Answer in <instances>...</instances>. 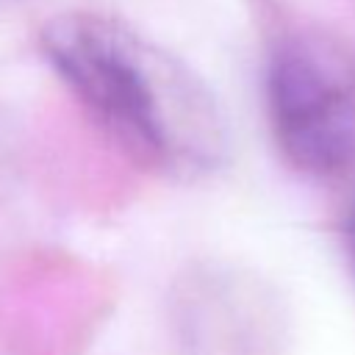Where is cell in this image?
I'll return each instance as SVG.
<instances>
[{"mask_svg":"<svg viewBox=\"0 0 355 355\" xmlns=\"http://www.w3.org/2000/svg\"><path fill=\"white\" fill-rule=\"evenodd\" d=\"M42 50L69 92L136 158L183 180L227 161L230 128L214 89L180 55L122 19L61 14L42 28Z\"/></svg>","mask_w":355,"mask_h":355,"instance_id":"6da1fadb","label":"cell"},{"mask_svg":"<svg viewBox=\"0 0 355 355\" xmlns=\"http://www.w3.org/2000/svg\"><path fill=\"white\" fill-rule=\"evenodd\" d=\"M266 111L283 155L313 175L355 166V44L330 33L280 42L266 67Z\"/></svg>","mask_w":355,"mask_h":355,"instance_id":"7a4b0ae2","label":"cell"},{"mask_svg":"<svg viewBox=\"0 0 355 355\" xmlns=\"http://www.w3.org/2000/svg\"><path fill=\"white\" fill-rule=\"evenodd\" d=\"M347 244H349V261H352V272H355V233H347Z\"/></svg>","mask_w":355,"mask_h":355,"instance_id":"3957f363","label":"cell"},{"mask_svg":"<svg viewBox=\"0 0 355 355\" xmlns=\"http://www.w3.org/2000/svg\"><path fill=\"white\" fill-rule=\"evenodd\" d=\"M347 233H355V205L349 208V216H347Z\"/></svg>","mask_w":355,"mask_h":355,"instance_id":"277c9868","label":"cell"}]
</instances>
